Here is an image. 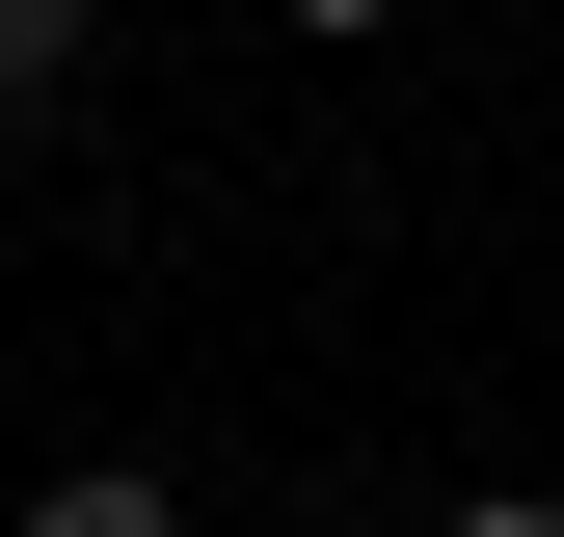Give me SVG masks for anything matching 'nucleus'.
<instances>
[{
  "mask_svg": "<svg viewBox=\"0 0 564 537\" xmlns=\"http://www.w3.org/2000/svg\"><path fill=\"white\" fill-rule=\"evenodd\" d=\"M0 537H188V484H134V457H82V484H28Z\"/></svg>",
  "mask_w": 564,
  "mask_h": 537,
  "instance_id": "nucleus-1",
  "label": "nucleus"
},
{
  "mask_svg": "<svg viewBox=\"0 0 564 537\" xmlns=\"http://www.w3.org/2000/svg\"><path fill=\"white\" fill-rule=\"evenodd\" d=\"M82 28H108V0H0V108H54V81H82Z\"/></svg>",
  "mask_w": 564,
  "mask_h": 537,
  "instance_id": "nucleus-2",
  "label": "nucleus"
},
{
  "mask_svg": "<svg viewBox=\"0 0 564 537\" xmlns=\"http://www.w3.org/2000/svg\"><path fill=\"white\" fill-rule=\"evenodd\" d=\"M457 537H564V511H538V484H484V511H457Z\"/></svg>",
  "mask_w": 564,
  "mask_h": 537,
  "instance_id": "nucleus-3",
  "label": "nucleus"
},
{
  "mask_svg": "<svg viewBox=\"0 0 564 537\" xmlns=\"http://www.w3.org/2000/svg\"><path fill=\"white\" fill-rule=\"evenodd\" d=\"M296 28H403V0H296Z\"/></svg>",
  "mask_w": 564,
  "mask_h": 537,
  "instance_id": "nucleus-4",
  "label": "nucleus"
}]
</instances>
